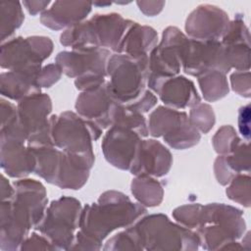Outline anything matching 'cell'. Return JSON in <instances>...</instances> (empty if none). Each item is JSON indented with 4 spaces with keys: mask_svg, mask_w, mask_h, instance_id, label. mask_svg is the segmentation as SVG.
Instances as JSON below:
<instances>
[{
    "mask_svg": "<svg viewBox=\"0 0 251 251\" xmlns=\"http://www.w3.org/2000/svg\"><path fill=\"white\" fill-rule=\"evenodd\" d=\"M79 208V202L73 198H62L53 202L38 228L59 248H69L78 222Z\"/></svg>",
    "mask_w": 251,
    "mask_h": 251,
    "instance_id": "6",
    "label": "cell"
},
{
    "mask_svg": "<svg viewBox=\"0 0 251 251\" xmlns=\"http://www.w3.org/2000/svg\"><path fill=\"white\" fill-rule=\"evenodd\" d=\"M52 51V43L46 37L14 38L1 45L0 64L10 71L40 70L41 62Z\"/></svg>",
    "mask_w": 251,
    "mask_h": 251,
    "instance_id": "5",
    "label": "cell"
},
{
    "mask_svg": "<svg viewBox=\"0 0 251 251\" xmlns=\"http://www.w3.org/2000/svg\"><path fill=\"white\" fill-rule=\"evenodd\" d=\"M89 11L90 4L87 2H56L49 11L42 15L41 22L57 29L79 22Z\"/></svg>",
    "mask_w": 251,
    "mask_h": 251,
    "instance_id": "15",
    "label": "cell"
},
{
    "mask_svg": "<svg viewBox=\"0 0 251 251\" xmlns=\"http://www.w3.org/2000/svg\"><path fill=\"white\" fill-rule=\"evenodd\" d=\"M49 4V2H24V5L25 6H26V8H27V10L29 11V13L30 14H36L38 11H40L39 9H38V7L40 8V9H43L44 8V6H46V5H48Z\"/></svg>",
    "mask_w": 251,
    "mask_h": 251,
    "instance_id": "22",
    "label": "cell"
},
{
    "mask_svg": "<svg viewBox=\"0 0 251 251\" xmlns=\"http://www.w3.org/2000/svg\"><path fill=\"white\" fill-rule=\"evenodd\" d=\"M40 70L10 71L1 74L0 91L3 96L13 100H22L37 93Z\"/></svg>",
    "mask_w": 251,
    "mask_h": 251,
    "instance_id": "13",
    "label": "cell"
},
{
    "mask_svg": "<svg viewBox=\"0 0 251 251\" xmlns=\"http://www.w3.org/2000/svg\"><path fill=\"white\" fill-rule=\"evenodd\" d=\"M1 178H2V180H1V199H2V201L10 200L14 197V194H15L14 185L11 186L3 175H2Z\"/></svg>",
    "mask_w": 251,
    "mask_h": 251,
    "instance_id": "21",
    "label": "cell"
},
{
    "mask_svg": "<svg viewBox=\"0 0 251 251\" xmlns=\"http://www.w3.org/2000/svg\"><path fill=\"white\" fill-rule=\"evenodd\" d=\"M15 194L1 202L0 249L15 250L21 247L28 229L41 222L46 204L45 190L33 179L14 182Z\"/></svg>",
    "mask_w": 251,
    "mask_h": 251,
    "instance_id": "1",
    "label": "cell"
},
{
    "mask_svg": "<svg viewBox=\"0 0 251 251\" xmlns=\"http://www.w3.org/2000/svg\"><path fill=\"white\" fill-rule=\"evenodd\" d=\"M225 17L221 11L212 6H202L190 15L186 24L187 32L206 41H214L222 34Z\"/></svg>",
    "mask_w": 251,
    "mask_h": 251,
    "instance_id": "12",
    "label": "cell"
},
{
    "mask_svg": "<svg viewBox=\"0 0 251 251\" xmlns=\"http://www.w3.org/2000/svg\"><path fill=\"white\" fill-rule=\"evenodd\" d=\"M149 70L147 58L134 59L128 55H115L109 61L111 82L108 89L118 104L128 107L139 99Z\"/></svg>",
    "mask_w": 251,
    "mask_h": 251,
    "instance_id": "3",
    "label": "cell"
},
{
    "mask_svg": "<svg viewBox=\"0 0 251 251\" xmlns=\"http://www.w3.org/2000/svg\"><path fill=\"white\" fill-rule=\"evenodd\" d=\"M55 118L50 121L53 142L67 153L93 156L89 142L91 132L87 124H83L72 113H65L58 121Z\"/></svg>",
    "mask_w": 251,
    "mask_h": 251,
    "instance_id": "7",
    "label": "cell"
},
{
    "mask_svg": "<svg viewBox=\"0 0 251 251\" xmlns=\"http://www.w3.org/2000/svg\"><path fill=\"white\" fill-rule=\"evenodd\" d=\"M157 92L160 93L161 99L166 104L176 108L191 106L200 101L193 83L183 76L165 79Z\"/></svg>",
    "mask_w": 251,
    "mask_h": 251,
    "instance_id": "14",
    "label": "cell"
},
{
    "mask_svg": "<svg viewBox=\"0 0 251 251\" xmlns=\"http://www.w3.org/2000/svg\"><path fill=\"white\" fill-rule=\"evenodd\" d=\"M143 178L147 189H144L134 180V182H132V192L134 193L135 197L145 205H158L162 199V188L160 184L152 178Z\"/></svg>",
    "mask_w": 251,
    "mask_h": 251,
    "instance_id": "18",
    "label": "cell"
},
{
    "mask_svg": "<svg viewBox=\"0 0 251 251\" xmlns=\"http://www.w3.org/2000/svg\"><path fill=\"white\" fill-rule=\"evenodd\" d=\"M1 168L12 177L28 175L35 169V157L30 147L25 148L23 141L0 137Z\"/></svg>",
    "mask_w": 251,
    "mask_h": 251,
    "instance_id": "10",
    "label": "cell"
},
{
    "mask_svg": "<svg viewBox=\"0 0 251 251\" xmlns=\"http://www.w3.org/2000/svg\"><path fill=\"white\" fill-rule=\"evenodd\" d=\"M124 40L120 43L117 51L126 52L134 59L147 58L146 53L156 42L155 31L146 26H139L134 23H129L126 27Z\"/></svg>",
    "mask_w": 251,
    "mask_h": 251,
    "instance_id": "16",
    "label": "cell"
},
{
    "mask_svg": "<svg viewBox=\"0 0 251 251\" xmlns=\"http://www.w3.org/2000/svg\"><path fill=\"white\" fill-rule=\"evenodd\" d=\"M140 243L147 249H191L197 246L194 233L170 223L167 217L154 215L144 219L135 227Z\"/></svg>",
    "mask_w": 251,
    "mask_h": 251,
    "instance_id": "4",
    "label": "cell"
},
{
    "mask_svg": "<svg viewBox=\"0 0 251 251\" xmlns=\"http://www.w3.org/2000/svg\"><path fill=\"white\" fill-rule=\"evenodd\" d=\"M191 124L202 131L207 132L214 124V115L207 105H200L191 111Z\"/></svg>",
    "mask_w": 251,
    "mask_h": 251,
    "instance_id": "19",
    "label": "cell"
},
{
    "mask_svg": "<svg viewBox=\"0 0 251 251\" xmlns=\"http://www.w3.org/2000/svg\"><path fill=\"white\" fill-rule=\"evenodd\" d=\"M139 144L134 130L114 126L103 142L104 154L109 162L121 169H129L133 163Z\"/></svg>",
    "mask_w": 251,
    "mask_h": 251,
    "instance_id": "8",
    "label": "cell"
},
{
    "mask_svg": "<svg viewBox=\"0 0 251 251\" xmlns=\"http://www.w3.org/2000/svg\"><path fill=\"white\" fill-rule=\"evenodd\" d=\"M108 86L97 87L83 93L76 103L77 111L89 120H95L103 127L112 123V117L117 104L114 103Z\"/></svg>",
    "mask_w": 251,
    "mask_h": 251,
    "instance_id": "11",
    "label": "cell"
},
{
    "mask_svg": "<svg viewBox=\"0 0 251 251\" xmlns=\"http://www.w3.org/2000/svg\"><path fill=\"white\" fill-rule=\"evenodd\" d=\"M60 77V70L53 66L50 65L46 67L41 75H38V85H44V86H49L51 85L54 81H56Z\"/></svg>",
    "mask_w": 251,
    "mask_h": 251,
    "instance_id": "20",
    "label": "cell"
},
{
    "mask_svg": "<svg viewBox=\"0 0 251 251\" xmlns=\"http://www.w3.org/2000/svg\"><path fill=\"white\" fill-rule=\"evenodd\" d=\"M99 205L88 206L80 219L81 231L77 233V243L83 248L97 249L99 244L112 229L130 225L145 213L141 206L133 204L122 193L111 191L104 193Z\"/></svg>",
    "mask_w": 251,
    "mask_h": 251,
    "instance_id": "2",
    "label": "cell"
},
{
    "mask_svg": "<svg viewBox=\"0 0 251 251\" xmlns=\"http://www.w3.org/2000/svg\"><path fill=\"white\" fill-rule=\"evenodd\" d=\"M0 31L2 43L22 25L24 14L19 2L0 3Z\"/></svg>",
    "mask_w": 251,
    "mask_h": 251,
    "instance_id": "17",
    "label": "cell"
},
{
    "mask_svg": "<svg viewBox=\"0 0 251 251\" xmlns=\"http://www.w3.org/2000/svg\"><path fill=\"white\" fill-rule=\"evenodd\" d=\"M172 162L170 152L159 142L146 140L139 142L135 158L131 165L132 174L166 175Z\"/></svg>",
    "mask_w": 251,
    "mask_h": 251,
    "instance_id": "9",
    "label": "cell"
}]
</instances>
